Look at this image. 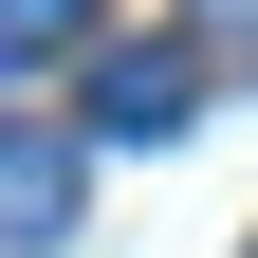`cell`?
<instances>
[{
    "mask_svg": "<svg viewBox=\"0 0 258 258\" xmlns=\"http://www.w3.org/2000/svg\"><path fill=\"white\" fill-rule=\"evenodd\" d=\"M92 37V0H0V74H37V55Z\"/></svg>",
    "mask_w": 258,
    "mask_h": 258,
    "instance_id": "3957f363",
    "label": "cell"
},
{
    "mask_svg": "<svg viewBox=\"0 0 258 258\" xmlns=\"http://www.w3.org/2000/svg\"><path fill=\"white\" fill-rule=\"evenodd\" d=\"M74 203H92V129L0 111V240H74Z\"/></svg>",
    "mask_w": 258,
    "mask_h": 258,
    "instance_id": "6da1fadb",
    "label": "cell"
},
{
    "mask_svg": "<svg viewBox=\"0 0 258 258\" xmlns=\"http://www.w3.org/2000/svg\"><path fill=\"white\" fill-rule=\"evenodd\" d=\"M184 111H203V55L184 37H111L92 55V129H111V148H166Z\"/></svg>",
    "mask_w": 258,
    "mask_h": 258,
    "instance_id": "7a4b0ae2",
    "label": "cell"
},
{
    "mask_svg": "<svg viewBox=\"0 0 258 258\" xmlns=\"http://www.w3.org/2000/svg\"><path fill=\"white\" fill-rule=\"evenodd\" d=\"M184 19H203V55H240V74H258V0H184Z\"/></svg>",
    "mask_w": 258,
    "mask_h": 258,
    "instance_id": "277c9868",
    "label": "cell"
}]
</instances>
